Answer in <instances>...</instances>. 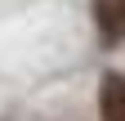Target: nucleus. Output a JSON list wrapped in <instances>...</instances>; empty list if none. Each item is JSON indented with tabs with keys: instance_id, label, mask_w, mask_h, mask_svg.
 Here are the masks:
<instances>
[{
	"instance_id": "f257e3e1",
	"label": "nucleus",
	"mask_w": 125,
	"mask_h": 121,
	"mask_svg": "<svg viewBox=\"0 0 125 121\" xmlns=\"http://www.w3.org/2000/svg\"><path fill=\"white\" fill-rule=\"evenodd\" d=\"M98 121H125V76L107 72L98 81Z\"/></svg>"
},
{
	"instance_id": "f03ea898",
	"label": "nucleus",
	"mask_w": 125,
	"mask_h": 121,
	"mask_svg": "<svg viewBox=\"0 0 125 121\" xmlns=\"http://www.w3.org/2000/svg\"><path fill=\"white\" fill-rule=\"evenodd\" d=\"M94 23L107 40H125V0H94Z\"/></svg>"
}]
</instances>
